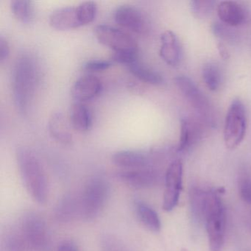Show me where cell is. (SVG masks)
Here are the masks:
<instances>
[{
    "label": "cell",
    "mask_w": 251,
    "mask_h": 251,
    "mask_svg": "<svg viewBox=\"0 0 251 251\" xmlns=\"http://www.w3.org/2000/svg\"><path fill=\"white\" fill-rule=\"evenodd\" d=\"M48 129L50 136L57 142L64 145H70L73 143V134L62 113L52 114L48 122Z\"/></svg>",
    "instance_id": "cell-18"
},
{
    "label": "cell",
    "mask_w": 251,
    "mask_h": 251,
    "mask_svg": "<svg viewBox=\"0 0 251 251\" xmlns=\"http://www.w3.org/2000/svg\"><path fill=\"white\" fill-rule=\"evenodd\" d=\"M117 177L124 184L133 189H149L161 181L162 173L158 168L125 170L118 172Z\"/></svg>",
    "instance_id": "cell-12"
},
{
    "label": "cell",
    "mask_w": 251,
    "mask_h": 251,
    "mask_svg": "<svg viewBox=\"0 0 251 251\" xmlns=\"http://www.w3.org/2000/svg\"><path fill=\"white\" fill-rule=\"evenodd\" d=\"M160 56L171 67H177L180 64L181 48L178 39L171 30H166L161 34Z\"/></svg>",
    "instance_id": "cell-17"
},
{
    "label": "cell",
    "mask_w": 251,
    "mask_h": 251,
    "mask_svg": "<svg viewBox=\"0 0 251 251\" xmlns=\"http://www.w3.org/2000/svg\"><path fill=\"white\" fill-rule=\"evenodd\" d=\"M30 250L20 227L7 232L2 241V251H27Z\"/></svg>",
    "instance_id": "cell-25"
},
{
    "label": "cell",
    "mask_w": 251,
    "mask_h": 251,
    "mask_svg": "<svg viewBox=\"0 0 251 251\" xmlns=\"http://www.w3.org/2000/svg\"><path fill=\"white\" fill-rule=\"evenodd\" d=\"M112 61L130 67L139 61V50L114 52L112 55Z\"/></svg>",
    "instance_id": "cell-29"
},
{
    "label": "cell",
    "mask_w": 251,
    "mask_h": 251,
    "mask_svg": "<svg viewBox=\"0 0 251 251\" xmlns=\"http://www.w3.org/2000/svg\"><path fill=\"white\" fill-rule=\"evenodd\" d=\"M174 81L180 93L195 109L200 119L208 126H214L215 118L212 105L209 100L200 90L196 84L185 75L177 76Z\"/></svg>",
    "instance_id": "cell-6"
},
{
    "label": "cell",
    "mask_w": 251,
    "mask_h": 251,
    "mask_svg": "<svg viewBox=\"0 0 251 251\" xmlns=\"http://www.w3.org/2000/svg\"><path fill=\"white\" fill-rule=\"evenodd\" d=\"M101 248L102 251H130L123 242L111 236L102 238Z\"/></svg>",
    "instance_id": "cell-30"
},
{
    "label": "cell",
    "mask_w": 251,
    "mask_h": 251,
    "mask_svg": "<svg viewBox=\"0 0 251 251\" xmlns=\"http://www.w3.org/2000/svg\"><path fill=\"white\" fill-rule=\"evenodd\" d=\"M20 230L30 250L45 251L49 245L48 227L44 219L34 212L25 214L22 218Z\"/></svg>",
    "instance_id": "cell-7"
},
{
    "label": "cell",
    "mask_w": 251,
    "mask_h": 251,
    "mask_svg": "<svg viewBox=\"0 0 251 251\" xmlns=\"http://www.w3.org/2000/svg\"><path fill=\"white\" fill-rule=\"evenodd\" d=\"M109 194V184L105 179L93 177L88 180L78 195L80 218L84 220L98 218L105 208Z\"/></svg>",
    "instance_id": "cell-4"
},
{
    "label": "cell",
    "mask_w": 251,
    "mask_h": 251,
    "mask_svg": "<svg viewBox=\"0 0 251 251\" xmlns=\"http://www.w3.org/2000/svg\"><path fill=\"white\" fill-rule=\"evenodd\" d=\"M226 210L218 191H208L205 215L210 251H222L226 235Z\"/></svg>",
    "instance_id": "cell-3"
},
{
    "label": "cell",
    "mask_w": 251,
    "mask_h": 251,
    "mask_svg": "<svg viewBox=\"0 0 251 251\" xmlns=\"http://www.w3.org/2000/svg\"><path fill=\"white\" fill-rule=\"evenodd\" d=\"M116 23L137 34H146L149 30V23L145 14L136 6L120 5L114 13Z\"/></svg>",
    "instance_id": "cell-11"
},
{
    "label": "cell",
    "mask_w": 251,
    "mask_h": 251,
    "mask_svg": "<svg viewBox=\"0 0 251 251\" xmlns=\"http://www.w3.org/2000/svg\"><path fill=\"white\" fill-rule=\"evenodd\" d=\"M17 160L22 179L29 195L38 203H45L49 196V185L40 160L31 150L25 147L17 148Z\"/></svg>",
    "instance_id": "cell-2"
},
{
    "label": "cell",
    "mask_w": 251,
    "mask_h": 251,
    "mask_svg": "<svg viewBox=\"0 0 251 251\" xmlns=\"http://www.w3.org/2000/svg\"><path fill=\"white\" fill-rule=\"evenodd\" d=\"M217 15L223 24L228 27L242 25L248 14L242 5L234 1H224L217 6Z\"/></svg>",
    "instance_id": "cell-16"
},
{
    "label": "cell",
    "mask_w": 251,
    "mask_h": 251,
    "mask_svg": "<svg viewBox=\"0 0 251 251\" xmlns=\"http://www.w3.org/2000/svg\"><path fill=\"white\" fill-rule=\"evenodd\" d=\"M128 68L130 73L142 81L155 86H159L164 83V77L160 73L145 64H141L139 61L132 64Z\"/></svg>",
    "instance_id": "cell-23"
},
{
    "label": "cell",
    "mask_w": 251,
    "mask_h": 251,
    "mask_svg": "<svg viewBox=\"0 0 251 251\" xmlns=\"http://www.w3.org/2000/svg\"><path fill=\"white\" fill-rule=\"evenodd\" d=\"M70 123L80 133L87 132L92 126V116L89 108L82 102H75L70 109Z\"/></svg>",
    "instance_id": "cell-20"
},
{
    "label": "cell",
    "mask_w": 251,
    "mask_h": 251,
    "mask_svg": "<svg viewBox=\"0 0 251 251\" xmlns=\"http://www.w3.org/2000/svg\"><path fill=\"white\" fill-rule=\"evenodd\" d=\"M247 130L246 109L239 99L233 100L229 106L225 120L224 142L226 148L234 150L245 139Z\"/></svg>",
    "instance_id": "cell-5"
},
{
    "label": "cell",
    "mask_w": 251,
    "mask_h": 251,
    "mask_svg": "<svg viewBox=\"0 0 251 251\" xmlns=\"http://www.w3.org/2000/svg\"><path fill=\"white\" fill-rule=\"evenodd\" d=\"M57 251H79V249L71 241H64L58 245Z\"/></svg>",
    "instance_id": "cell-33"
},
{
    "label": "cell",
    "mask_w": 251,
    "mask_h": 251,
    "mask_svg": "<svg viewBox=\"0 0 251 251\" xmlns=\"http://www.w3.org/2000/svg\"><path fill=\"white\" fill-rule=\"evenodd\" d=\"M208 191L194 188L190 192L191 211L194 220L198 223L205 221L208 202Z\"/></svg>",
    "instance_id": "cell-22"
},
{
    "label": "cell",
    "mask_w": 251,
    "mask_h": 251,
    "mask_svg": "<svg viewBox=\"0 0 251 251\" xmlns=\"http://www.w3.org/2000/svg\"><path fill=\"white\" fill-rule=\"evenodd\" d=\"M134 210L138 220L148 230L152 232H159L161 223L156 211L143 201H136Z\"/></svg>",
    "instance_id": "cell-21"
},
{
    "label": "cell",
    "mask_w": 251,
    "mask_h": 251,
    "mask_svg": "<svg viewBox=\"0 0 251 251\" xmlns=\"http://www.w3.org/2000/svg\"><path fill=\"white\" fill-rule=\"evenodd\" d=\"M59 221L68 223L80 217V207L78 195H67L58 202L55 211Z\"/></svg>",
    "instance_id": "cell-19"
},
{
    "label": "cell",
    "mask_w": 251,
    "mask_h": 251,
    "mask_svg": "<svg viewBox=\"0 0 251 251\" xmlns=\"http://www.w3.org/2000/svg\"><path fill=\"white\" fill-rule=\"evenodd\" d=\"M208 126L202 120L183 117L180 120V134L177 152H185L197 145L203 137L205 127Z\"/></svg>",
    "instance_id": "cell-13"
},
{
    "label": "cell",
    "mask_w": 251,
    "mask_h": 251,
    "mask_svg": "<svg viewBox=\"0 0 251 251\" xmlns=\"http://www.w3.org/2000/svg\"><path fill=\"white\" fill-rule=\"evenodd\" d=\"M186 251V250L183 249V250H182V251Z\"/></svg>",
    "instance_id": "cell-35"
},
{
    "label": "cell",
    "mask_w": 251,
    "mask_h": 251,
    "mask_svg": "<svg viewBox=\"0 0 251 251\" xmlns=\"http://www.w3.org/2000/svg\"><path fill=\"white\" fill-rule=\"evenodd\" d=\"M102 82L93 75H85L76 80L71 89V95L78 102L90 100L101 93Z\"/></svg>",
    "instance_id": "cell-15"
},
{
    "label": "cell",
    "mask_w": 251,
    "mask_h": 251,
    "mask_svg": "<svg viewBox=\"0 0 251 251\" xmlns=\"http://www.w3.org/2000/svg\"><path fill=\"white\" fill-rule=\"evenodd\" d=\"M11 11L14 17L23 24H29L34 19V5L29 0H13L11 2Z\"/></svg>",
    "instance_id": "cell-24"
},
{
    "label": "cell",
    "mask_w": 251,
    "mask_h": 251,
    "mask_svg": "<svg viewBox=\"0 0 251 251\" xmlns=\"http://www.w3.org/2000/svg\"><path fill=\"white\" fill-rule=\"evenodd\" d=\"M165 189L163 196V209L173 211L178 203L183 183V163L176 159L170 163L164 176Z\"/></svg>",
    "instance_id": "cell-10"
},
{
    "label": "cell",
    "mask_w": 251,
    "mask_h": 251,
    "mask_svg": "<svg viewBox=\"0 0 251 251\" xmlns=\"http://www.w3.org/2000/svg\"><path fill=\"white\" fill-rule=\"evenodd\" d=\"M202 77L205 86L211 92L220 89L223 82L221 70L215 63H208L202 67Z\"/></svg>",
    "instance_id": "cell-26"
},
{
    "label": "cell",
    "mask_w": 251,
    "mask_h": 251,
    "mask_svg": "<svg viewBox=\"0 0 251 251\" xmlns=\"http://www.w3.org/2000/svg\"><path fill=\"white\" fill-rule=\"evenodd\" d=\"M241 198L247 204L251 205V174L249 170L244 169L241 171L238 180Z\"/></svg>",
    "instance_id": "cell-27"
},
{
    "label": "cell",
    "mask_w": 251,
    "mask_h": 251,
    "mask_svg": "<svg viewBox=\"0 0 251 251\" xmlns=\"http://www.w3.org/2000/svg\"><path fill=\"white\" fill-rule=\"evenodd\" d=\"M100 43L111 48L114 52L139 50L136 40L124 30L108 25H100L94 28Z\"/></svg>",
    "instance_id": "cell-9"
},
{
    "label": "cell",
    "mask_w": 251,
    "mask_h": 251,
    "mask_svg": "<svg viewBox=\"0 0 251 251\" xmlns=\"http://www.w3.org/2000/svg\"><path fill=\"white\" fill-rule=\"evenodd\" d=\"M218 50L220 55H221V56L223 57V58H227L228 53H227V50L226 49V47H225L223 44H219Z\"/></svg>",
    "instance_id": "cell-34"
},
{
    "label": "cell",
    "mask_w": 251,
    "mask_h": 251,
    "mask_svg": "<svg viewBox=\"0 0 251 251\" xmlns=\"http://www.w3.org/2000/svg\"><path fill=\"white\" fill-rule=\"evenodd\" d=\"M217 2L211 0H194L190 2L192 14L198 18H205L211 14Z\"/></svg>",
    "instance_id": "cell-28"
},
{
    "label": "cell",
    "mask_w": 251,
    "mask_h": 251,
    "mask_svg": "<svg viewBox=\"0 0 251 251\" xmlns=\"http://www.w3.org/2000/svg\"><path fill=\"white\" fill-rule=\"evenodd\" d=\"M39 64L28 53L17 58L12 70L11 86L17 110L27 115L30 110L39 80Z\"/></svg>",
    "instance_id": "cell-1"
},
{
    "label": "cell",
    "mask_w": 251,
    "mask_h": 251,
    "mask_svg": "<svg viewBox=\"0 0 251 251\" xmlns=\"http://www.w3.org/2000/svg\"><path fill=\"white\" fill-rule=\"evenodd\" d=\"M113 65V62L108 60H91L83 64V70L88 72H101L108 70Z\"/></svg>",
    "instance_id": "cell-31"
},
{
    "label": "cell",
    "mask_w": 251,
    "mask_h": 251,
    "mask_svg": "<svg viewBox=\"0 0 251 251\" xmlns=\"http://www.w3.org/2000/svg\"><path fill=\"white\" fill-rule=\"evenodd\" d=\"M10 47L8 41L4 36H0V61L3 62L9 56Z\"/></svg>",
    "instance_id": "cell-32"
},
{
    "label": "cell",
    "mask_w": 251,
    "mask_h": 251,
    "mask_svg": "<svg viewBox=\"0 0 251 251\" xmlns=\"http://www.w3.org/2000/svg\"><path fill=\"white\" fill-rule=\"evenodd\" d=\"M164 158V153L159 151L150 152L138 151H121L112 155V162L117 167L126 170L158 168Z\"/></svg>",
    "instance_id": "cell-8"
},
{
    "label": "cell",
    "mask_w": 251,
    "mask_h": 251,
    "mask_svg": "<svg viewBox=\"0 0 251 251\" xmlns=\"http://www.w3.org/2000/svg\"><path fill=\"white\" fill-rule=\"evenodd\" d=\"M50 25L58 30H69L83 25L78 8L64 7L52 11L49 17Z\"/></svg>",
    "instance_id": "cell-14"
}]
</instances>
